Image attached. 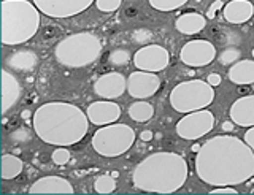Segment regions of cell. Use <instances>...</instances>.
Instances as JSON below:
<instances>
[{
	"label": "cell",
	"mask_w": 254,
	"mask_h": 195,
	"mask_svg": "<svg viewBox=\"0 0 254 195\" xmlns=\"http://www.w3.org/2000/svg\"><path fill=\"white\" fill-rule=\"evenodd\" d=\"M195 171L205 184L214 187L243 184L254 176V151L237 137L210 138L197 152Z\"/></svg>",
	"instance_id": "1"
},
{
	"label": "cell",
	"mask_w": 254,
	"mask_h": 195,
	"mask_svg": "<svg viewBox=\"0 0 254 195\" xmlns=\"http://www.w3.org/2000/svg\"><path fill=\"white\" fill-rule=\"evenodd\" d=\"M89 118L79 106L67 102H48L32 114L35 135L53 146H73L86 137Z\"/></svg>",
	"instance_id": "2"
},
{
	"label": "cell",
	"mask_w": 254,
	"mask_h": 195,
	"mask_svg": "<svg viewBox=\"0 0 254 195\" xmlns=\"http://www.w3.org/2000/svg\"><path fill=\"white\" fill-rule=\"evenodd\" d=\"M188 171V162L180 154L154 152L135 167L132 183L143 192L173 194L185 186Z\"/></svg>",
	"instance_id": "3"
},
{
	"label": "cell",
	"mask_w": 254,
	"mask_h": 195,
	"mask_svg": "<svg viewBox=\"0 0 254 195\" xmlns=\"http://www.w3.org/2000/svg\"><path fill=\"white\" fill-rule=\"evenodd\" d=\"M40 11L35 3L27 0H3L2 2V43L18 46L29 42L38 32Z\"/></svg>",
	"instance_id": "4"
},
{
	"label": "cell",
	"mask_w": 254,
	"mask_h": 195,
	"mask_svg": "<svg viewBox=\"0 0 254 195\" xmlns=\"http://www.w3.org/2000/svg\"><path fill=\"white\" fill-rule=\"evenodd\" d=\"M102 54V42L92 32H76L64 37L56 45L54 56L68 68H83L94 64Z\"/></svg>",
	"instance_id": "5"
},
{
	"label": "cell",
	"mask_w": 254,
	"mask_h": 195,
	"mask_svg": "<svg viewBox=\"0 0 254 195\" xmlns=\"http://www.w3.org/2000/svg\"><path fill=\"white\" fill-rule=\"evenodd\" d=\"M214 88L203 80H188L177 84L170 92V105L178 113L203 110L213 103Z\"/></svg>",
	"instance_id": "6"
},
{
	"label": "cell",
	"mask_w": 254,
	"mask_h": 195,
	"mask_svg": "<svg viewBox=\"0 0 254 195\" xmlns=\"http://www.w3.org/2000/svg\"><path fill=\"white\" fill-rule=\"evenodd\" d=\"M135 137V130L127 124H107L94 134L92 147L103 157H118L130 149Z\"/></svg>",
	"instance_id": "7"
},
{
	"label": "cell",
	"mask_w": 254,
	"mask_h": 195,
	"mask_svg": "<svg viewBox=\"0 0 254 195\" xmlns=\"http://www.w3.org/2000/svg\"><path fill=\"white\" fill-rule=\"evenodd\" d=\"M214 127V116L211 111L197 110L186 113L185 118L177 122V134L183 140H198L210 134Z\"/></svg>",
	"instance_id": "8"
},
{
	"label": "cell",
	"mask_w": 254,
	"mask_h": 195,
	"mask_svg": "<svg viewBox=\"0 0 254 195\" xmlns=\"http://www.w3.org/2000/svg\"><path fill=\"white\" fill-rule=\"evenodd\" d=\"M37 8L50 18H71L86 11L95 0H32Z\"/></svg>",
	"instance_id": "9"
},
{
	"label": "cell",
	"mask_w": 254,
	"mask_h": 195,
	"mask_svg": "<svg viewBox=\"0 0 254 195\" xmlns=\"http://www.w3.org/2000/svg\"><path fill=\"white\" fill-rule=\"evenodd\" d=\"M132 60L137 70L157 73L165 70L169 65L170 54L161 45H145L133 54Z\"/></svg>",
	"instance_id": "10"
},
{
	"label": "cell",
	"mask_w": 254,
	"mask_h": 195,
	"mask_svg": "<svg viewBox=\"0 0 254 195\" xmlns=\"http://www.w3.org/2000/svg\"><path fill=\"white\" fill-rule=\"evenodd\" d=\"M216 57V46L208 40H190L181 48L180 59L188 67H205L210 65Z\"/></svg>",
	"instance_id": "11"
},
{
	"label": "cell",
	"mask_w": 254,
	"mask_h": 195,
	"mask_svg": "<svg viewBox=\"0 0 254 195\" xmlns=\"http://www.w3.org/2000/svg\"><path fill=\"white\" fill-rule=\"evenodd\" d=\"M159 88H161V78L153 72L137 70L127 78V92L132 98H149L159 91Z\"/></svg>",
	"instance_id": "12"
},
{
	"label": "cell",
	"mask_w": 254,
	"mask_h": 195,
	"mask_svg": "<svg viewBox=\"0 0 254 195\" xmlns=\"http://www.w3.org/2000/svg\"><path fill=\"white\" fill-rule=\"evenodd\" d=\"M127 91V78L119 72H108L99 76L94 83L95 96L107 100H115Z\"/></svg>",
	"instance_id": "13"
},
{
	"label": "cell",
	"mask_w": 254,
	"mask_h": 195,
	"mask_svg": "<svg viewBox=\"0 0 254 195\" xmlns=\"http://www.w3.org/2000/svg\"><path fill=\"white\" fill-rule=\"evenodd\" d=\"M87 118L94 126H107V124H113L121 118V106H119L115 100H97L92 102L86 110Z\"/></svg>",
	"instance_id": "14"
},
{
	"label": "cell",
	"mask_w": 254,
	"mask_h": 195,
	"mask_svg": "<svg viewBox=\"0 0 254 195\" xmlns=\"http://www.w3.org/2000/svg\"><path fill=\"white\" fill-rule=\"evenodd\" d=\"M22 86L19 80L8 68L2 70V114H6L19 102Z\"/></svg>",
	"instance_id": "15"
},
{
	"label": "cell",
	"mask_w": 254,
	"mask_h": 195,
	"mask_svg": "<svg viewBox=\"0 0 254 195\" xmlns=\"http://www.w3.org/2000/svg\"><path fill=\"white\" fill-rule=\"evenodd\" d=\"M75 189L64 176H43L29 187V194H73Z\"/></svg>",
	"instance_id": "16"
},
{
	"label": "cell",
	"mask_w": 254,
	"mask_h": 195,
	"mask_svg": "<svg viewBox=\"0 0 254 195\" xmlns=\"http://www.w3.org/2000/svg\"><path fill=\"white\" fill-rule=\"evenodd\" d=\"M38 54L32 49H18L8 54L5 59V68L14 73H29L38 65Z\"/></svg>",
	"instance_id": "17"
},
{
	"label": "cell",
	"mask_w": 254,
	"mask_h": 195,
	"mask_svg": "<svg viewBox=\"0 0 254 195\" xmlns=\"http://www.w3.org/2000/svg\"><path fill=\"white\" fill-rule=\"evenodd\" d=\"M230 119L240 127L254 126V96H242L230 106Z\"/></svg>",
	"instance_id": "18"
},
{
	"label": "cell",
	"mask_w": 254,
	"mask_h": 195,
	"mask_svg": "<svg viewBox=\"0 0 254 195\" xmlns=\"http://www.w3.org/2000/svg\"><path fill=\"white\" fill-rule=\"evenodd\" d=\"M224 19L229 24H245L254 14V5L250 0H230L222 8Z\"/></svg>",
	"instance_id": "19"
},
{
	"label": "cell",
	"mask_w": 254,
	"mask_h": 195,
	"mask_svg": "<svg viewBox=\"0 0 254 195\" xmlns=\"http://www.w3.org/2000/svg\"><path fill=\"white\" fill-rule=\"evenodd\" d=\"M206 26V18L200 13H185L175 21V29L183 35H195Z\"/></svg>",
	"instance_id": "20"
},
{
	"label": "cell",
	"mask_w": 254,
	"mask_h": 195,
	"mask_svg": "<svg viewBox=\"0 0 254 195\" xmlns=\"http://www.w3.org/2000/svg\"><path fill=\"white\" fill-rule=\"evenodd\" d=\"M229 80L234 84H254V60L243 59L229 68Z\"/></svg>",
	"instance_id": "21"
},
{
	"label": "cell",
	"mask_w": 254,
	"mask_h": 195,
	"mask_svg": "<svg viewBox=\"0 0 254 195\" xmlns=\"http://www.w3.org/2000/svg\"><path fill=\"white\" fill-rule=\"evenodd\" d=\"M127 113L135 122H148L154 116V106L146 100H135L133 103H130Z\"/></svg>",
	"instance_id": "22"
},
{
	"label": "cell",
	"mask_w": 254,
	"mask_h": 195,
	"mask_svg": "<svg viewBox=\"0 0 254 195\" xmlns=\"http://www.w3.org/2000/svg\"><path fill=\"white\" fill-rule=\"evenodd\" d=\"M24 168V162L13 154L2 155V179H13L21 175Z\"/></svg>",
	"instance_id": "23"
},
{
	"label": "cell",
	"mask_w": 254,
	"mask_h": 195,
	"mask_svg": "<svg viewBox=\"0 0 254 195\" xmlns=\"http://www.w3.org/2000/svg\"><path fill=\"white\" fill-rule=\"evenodd\" d=\"M94 191L97 194L107 195L116 191V178L111 175H102L94 181Z\"/></svg>",
	"instance_id": "24"
},
{
	"label": "cell",
	"mask_w": 254,
	"mask_h": 195,
	"mask_svg": "<svg viewBox=\"0 0 254 195\" xmlns=\"http://www.w3.org/2000/svg\"><path fill=\"white\" fill-rule=\"evenodd\" d=\"M130 51L127 48H115L108 54V62L113 67H126L130 62Z\"/></svg>",
	"instance_id": "25"
},
{
	"label": "cell",
	"mask_w": 254,
	"mask_h": 195,
	"mask_svg": "<svg viewBox=\"0 0 254 195\" xmlns=\"http://www.w3.org/2000/svg\"><path fill=\"white\" fill-rule=\"evenodd\" d=\"M242 57V51L235 48V46H227V48L222 49L218 54V62L222 67H230L234 65L235 62H238Z\"/></svg>",
	"instance_id": "26"
},
{
	"label": "cell",
	"mask_w": 254,
	"mask_h": 195,
	"mask_svg": "<svg viewBox=\"0 0 254 195\" xmlns=\"http://www.w3.org/2000/svg\"><path fill=\"white\" fill-rule=\"evenodd\" d=\"M186 2L188 0H149V5L157 11H175Z\"/></svg>",
	"instance_id": "27"
},
{
	"label": "cell",
	"mask_w": 254,
	"mask_h": 195,
	"mask_svg": "<svg viewBox=\"0 0 254 195\" xmlns=\"http://www.w3.org/2000/svg\"><path fill=\"white\" fill-rule=\"evenodd\" d=\"M153 37H154L153 30L145 29V27H140V29L133 30V32H132V42L137 43V45L145 46V45H149V42L153 40Z\"/></svg>",
	"instance_id": "28"
},
{
	"label": "cell",
	"mask_w": 254,
	"mask_h": 195,
	"mask_svg": "<svg viewBox=\"0 0 254 195\" xmlns=\"http://www.w3.org/2000/svg\"><path fill=\"white\" fill-rule=\"evenodd\" d=\"M10 140L11 143L16 145H24V143H29L32 140V130L27 127H19V129H14L11 134H10Z\"/></svg>",
	"instance_id": "29"
},
{
	"label": "cell",
	"mask_w": 254,
	"mask_h": 195,
	"mask_svg": "<svg viewBox=\"0 0 254 195\" xmlns=\"http://www.w3.org/2000/svg\"><path fill=\"white\" fill-rule=\"evenodd\" d=\"M51 159L56 165H67L71 159V154L67 149V146H58V149H54L51 154Z\"/></svg>",
	"instance_id": "30"
},
{
	"label": "cell",
	"mask_w": 254,
	"mask_h": 195,
	"mask_svg": "<svg viewBox=\"0 0 254 195\" xmlns=\"http://www.w3.org/2000/svg\"><path fill=\"white\" fill-rule=\"evenodd\" d=\"M123 0H95V6L102 13H113L121 6Z\"/></svg>",
	"instance_id": "31"
},
{
	"label": "cell",
	"mask_w": 254,
	"mask_h": 195,
	"mask_svg": "<svg viewBox=\"0 0 254 195\" xmlns=\"http://www.w3.org/2000/svg\"><path fill=\"white\" fill-rule=\"evenodd\" d=\"M227 195V194H230V195H238V191L237 189H234L232 186H221V187H216V189H213V191H210V195Z\"/></svg>",
	"instance_id": "32"
},
{
	"label": "cell",
	"mask_w": 254,
	"mask_h": 195,
	"mask_svg": "<svg viewBox=\"0 0 254 195\" xmlns=\"http://www.w3.org/2000/svg\"><path fill=\"white\" fill-rule=\"evenodd\" d=\"M224 8V3H222V0H214V2L210 5V8L208 11H206V18L208 19H213L214 18V14H216V11L222 10Z\"/></svg>",
	"instance_id": "33"
},
{
	"label": "cell",
	"mask_w": 254,
	"mask_h": 195,
	"mask_svg": "<svg viewBox=\"0 0 254 195\" xmlns=\"http://www.w3.org/2000/svg\"><path fill=\"white\" fill-rule=\"evenodd\" d=\"M206 83L211 84L213 88H218V86H221V83H222V78H221L219 73L213 72V73H210L208 76H206Z\"/></svg>",
	"instance_id": "34"
},
{
	"label": "cell",
	"mask_w": 254,
	"mask_h": 195,
	"mask_svg": "<svg viewBox=\"0 0 254 195\" xmlns=\"http://www.w3.org/2000/svg\"><path fill=\"white\" fill-rule=\"evenodd\" d=\"M245 143L248 145L251 149L254 151V126L253 127H250L248 130H246V134H245Z\"/></svg>",
	"instance_id": "35"
},
{
	"label": "cell",
	"mask_w": 254,
	"mask_h": 195,
	"mask_svg": "<svg viewBox=\"0 0 254 195\" xmlns=\"http://www.w3.org/2000/svg\"><path fill=\"white\" fill-rule=\"evenodd\" d=\"M153 138H154L153 130H143L141 134H140V140H141V142H145V143L151 142V140H153Z\"/></svg>",
	"instance_id": "36"
},
{
	"label": "cell",
	"mask_w": 254,
	"mask_h": 195,
	"mask_svg": "<svg viewBox=\"0 0 254 195\" xmlns=\"http://www.w3.org/2000/svg\"><path fill=\"white\" fill-rule=\"evenodd\" d=\"M234 127H235V122H234L232 119H230V121H224V122H222V126H221L222 132H226V134H229V132H232Z\"/></svg>",
	"instance_id": "37"
},
{
	"label": "cell",
	"mask_w": 254,
	"mask_h": 195,
	"mask_svg": "<svg viewBox=\"0 0 254 195\" xmlns=\"http://www.w3.org/2000/svg\"><path fill=\"white\" fill-rule=\"evenodd\" d=\"M237 92L240 94V96H248V94L251 92V86L250 84H240L237 88Z\"/></svg>",
	"instance_id": "38"
},
{
	"label": "cell",
	"mask_w": 254,
	"mask_h": 195,
	"mask_svg": "<svg viewBox=\"0 0 254 195\" xmlns=\"http://www.w3.org/2000/svg\"><path fill=\"white\" fill-rule=\"evenodd\" d=\"M137 14H138L137 6H129V8H126V16L127 18H133V16H137Z\"/></svg>",
	"instance_id": "39"
},
{
	"label": "cell",
	"mask_w": 254,
	"mask_h": 195,
	"mask_svg": "<svg viewBox=\"0 0 254 195\" xmlns=\"http://www.w3.org/2000/svg\"><path fill=\"white\" fill-rule=\"evenodd\" d=\"M30 114H32L30 110H22V111H21V118H22V119H27V118H30Z\"/></svg>",
	"instance_id": "40"
},
{
	"label": "cell",
	"mask_w": 254,
	"mask_h": 195,
	"mask_svg": "<svg viewBox=\"0 0 254 195\" xmlns=\"http://www.w3.org/2000/svg\"><path fill=\"white\" fill-rule=\"evenodd\" d=\"M200 147H202V145H194L192 147H190V151H192V152H198V151H200Z\"/></svg>",
	"instance_id": "41"
},
{
	"label": "cell",
	"mask_w": 254,
	"mask_h": 195,
	"mask_svg": "<svg viewBox=\"0 0 254 195\" xmlns=\"http://www.w3.org/2000/svg\"><path fill=\"white\" fill-rule=\"evenodd\" d=\"M111 176H115V178H118V176H119V173H118V171H113V173H111Z\"/></svg>",
	"instance_id": "42"
},
{
	"label": "cell",
	"mask_w": 254,
	"mask_h": 195,
	"mask_svg": "<svg viewBox=\"0 0 254 195\" xmlns=\"http://www.w3.org/2000/svg\"><path fill=\"white\" fill-rule=\"evenodd\" d=\"M253 57H254V49H253Z\"/></svg>",
	"instance_id": "43"
}]
</instances>
